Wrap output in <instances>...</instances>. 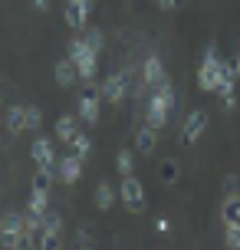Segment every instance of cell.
<instances>
[{"label":"cell","instance_id":"ac0fdd59","mask_svg":"<svg viewBox=\"0 0 240 250\" xmlns=\"http://www.w3.org/2000/svg\"><path fill=\"white\" fill-rule=\"evenodd\" d=\"M76 132H79V115H63V119L56 122V138L66 142V145L76 138Z\"/></svg>","mask_w":240,"mask_h":250},{"label":"cell","instance_id":"cb8c5ba5","mask_svg":"<svg viewBox=\"0 0 240 250\" xmlns=\"http://www.w3.org/2000/svg\"><path fill=\"white\" fill-rule=\"evenodd\" d=\"M82 40H86L96 53H102V46H105V37H102V30H96V26H86V30H82Z\"/></svg>","mask_w":240,"mask_h":250},{"label":"cell","instance_id":"d6a6232c","mask_svg":"<svg viewBox=\"0 0 240 250\" xmlns=\"http://www.w3.org/2000/svg\"><path fill=\"white\" fill-rule=\"evenodd\" d=\"M234 66H237V79H240V53H237V62H234Z\"/></svg>","mask_w":240,"mask_h":250},{"label":"cell","instance_id":"ba28073f","mask_svg":"<svg viewBox=\"0 0 240 250\" xmlns=\"http://www.w3.org/2000/svg\"><path fill=\"white\" fill-rule=\"evenodd\" d=\"M204 128H207V112H204V109H194V112L184 119V125H181V145H194V142L204 135Z\"/></svg>","mask_w":240,"mask_h":250},{"label":"cell","instance_id":"8fae6325","mask_svg":"<svg viewBox=\"0 0 240 250\" xmlns=\"http://www.w3.org/2000/svg\"><path fill=\"white\" fill-rule=\"evenodd\" d=\"M56 178H60L63 185H76L79 178H82V158H79L76 151L60 158V165H56Z\"/></svg>","mask_w":240,"mask_h":250},{"label":"cell","instance_id":"1f68e13d","mask_svg":"<svg viewBox=\"0 0 240 250\" xmlns=\"http://www.w3.org/2000/svg\"><path fill=\"white\" fill-rule=\"evenodd\" d=\"M33 7H37L40 13H46V10H50V0H33Z\"/></svg>","mask_w":240,"mask_h":250},{"label":"cell","instance_id":"4dcf8cb0","mask_svg":"<svg viewBox=\"0 0 240 250\" xmlns=\"http://www.w3.org/2000/svg\"><path fill=\"white\" fill-rule=\"evenodd\" d=\"M76 244H79V247H92V240H89V234H86V230H82V234L76 237Z\"/></svg>","mask_w":240,"mask_h":250},{"label":"cell","instance_id":"83f0119b","mask_svg":"<svg viewBox=\"0 0 240 250\" xmlns=\"http://www.w3.org/2000/svg\"><path fill=\"white\" fill-rule=\"evenodd\" d=\"M227 247L230 250H240V224L227 227Z\"/></svg>","mask_w":240,"mask_h":250},{"label":"cell","instance_id":"7c38bea8","mask_svg":"<svg viewBox=\"0 0 240 250\" xmlns=\"http://www.w3.org/2000/svg\"><path fill=\"white\" fill-rule=\"evenodd\" d=\"M234 89H237V66H230V62L220 60V83H217V96L234 105Z\"/></svg>","mask_w":240,"mask_h":250},{"label":"cell","instance_id":"484cf974","mask_svg":"<svg viewBox=\"0 0 240 250\" xmlns=\"http://www.w3.org/2000/svg\"><path fill=\"white\" fill-rule=\"evenodd\" d=\"M53 178H56V171L37 168V175H33V188H43V191H50V188H53Z\"/></svg>","mask_w":240,"mask_h":250},{"label":"cell","instance_id":"d6986e66","mask_svg":"<svg viewBox=\"0 0 240 250\" xmlns=\"http://www.w3.org/2000/svg\"><path fill=\"white\" fill-rule=\"evenodd\" d=\"M46 211H50V191H43V188H30V214L43 217Z\"/></svg>","mask_w":240,"mask_h":250},{"label":"cell","instance_id":"9a60e30c","mask_svg":"<svg viewBox=\"0 0 240 250\" xmlns=\"http://www.w3.org/2000/svg\"><path fill=\"white\" fill-rule=\"evenodd\" d=\"M168 115H171V109H168V105H161L158 99H152V96H148V109H145V122L152 125V128H158V132H161L164 125H168Z\"/></svg>","mask_w":240,"mask_h":250},{"label":"cell","instance_id":"44dd1931","mask_svg":"<svg viewBox=\"0 0 240 250\" xmlns=\"http://www.w3.org/2000/svg\"><path fill=\"white\" fill-rule=\"evenodd\" d=\"M220 217H224V224H227V227L240 224V198H227V201H224V208H220Z\"/></svg>","mask_w":240,"mask_h":250},{"label":"cell","instance_id":"7a4b0ae2","mask_svg":"<svg viewBox=\"0 0 240 250\" xmlns=\"http://www.w3.org/2000/svg\"><path fill=\"white\" fill-rule=\"evenodd\" d=\"M217 83H220V53L217 46H207L201 56V69H198V86L204 92H217Z\"/></svg>","mask_w":240,"mask_h":250},{"label":"cell","instance_id":"f546056e","mask_svg":"<svg viewBox=\"0 0 240 250\" xmlns=\"http://www.w3.org/2000/svg\"><path fill=\"white\" fill-rule=\"evenodd\" d=\"M155 3H158L161 10H175V7H178V3H181V0H155Z\"/></svg>","mask_w":240,"mask_h":250},{"label":"cell","instance_id":"e0dca14e","mask_svg":"<svg viewBox=\"0 0 240 250\" xmlns=\"http://www.w3.org/2000/svg\"><path fill=\"white\" fill-rule=\"evenodd\" d=\"M53 76H56V83H60V86H73V83L79 79L76 62L69 60V56H66V60H60V62H56V69H53Z\"/></svg>","mask_w":240,"mask_h":250},{"label":"cell","instance_id":"2e32d148","mask_svg":"<svg viewBox=\"0 0 240 250\" xmlns=\"http://www.w3.org/2000/svg\"><path fill=\"white\" fill-rule=\"evenodd\" d=\"M7 132L10 135H23L26 132V105H10L7 109Z\"/></svg>","mask_w":240,"mask_h":250},{"label":"cell","instance_id":"f1b7e54d","mask_svg":"<svg viewBox=\"0 0 240 250\" xmlns=\"http://www.w3.org/2000/svg\"><path fill=\"white\" fill-rule=\"evenodd\" d=\"M155 230H158V234H168V230H171V221H168V217H158V221H155Z\"/></svg>","mask_w":240,"mask_h":250},{"label":"cell","instance_id":"277c9868","mask_svg":"<svg viewBox=\"0 0 240 250\" xmlns=\"http://www.w3.org/2000/svg\"><path fill=\"white\" fill-rule=\"evenodd\" d=\"M60 240H63V217L60 214L46 211L43 214V221H40V240L37 247L50 250V247H60Z\"/></svg>","mask_w":240,"mask_h":250},{"label":"cell","instance_id":"3957f363","mask_svg":"<svg viewBox=\"0 0 240 250\" xmlns=\"http://www.w3.org/2000/svg\"><path fill=\"white\" fill-rule=\"evenodd\" d=\"M119 201L125 204V211L141 214L145 211V185L135 175H122V188H119Z\"/></svg>","mask_w":240,"mask_h":250},{"label":"cell","instance_id":"ffe728a7","mask_svg":"<svg viewBox=\"0 0 240 250\" xmlns=\"http://www.w3.org/2000/svg\"><path fill=\"white\" fill-rule=\"evenodd\" d=\"M112 204H115V191L109 181H99L96 185V208L99 211H112Z\"/></svg>","mask_w":240,"mask_h":250},{"label":"cell","instance_id":"4316f807","mask_svg":"<svg viewBox=\"0 0 240 250\" xmlns=\"http://www.w3.org/2000/svg\"><path fill=\"white\" fill-rule=\"evenodd\" d=\"M40 125H43V112H40L37 105H26V128H33V132H37Z\"/></svg>","mask_w":240,"mask_h":250},{"label":"cell","instance_id":"603a6c76","mask_svg":"<svg viewBox=\"0 0 240 250\" xmlns=\"http://www.w3.org/2000/svg\"><path fill=\"white\" fill-rule=\"evenodd\" d=\"M115 168H119V175H135V155L132 151H119V158H115Z\"/></svg>","mask_w":240,"mask_h":250},{"label":"cell","instance_id":"30bf717a","mask_svg":"<svg viewBox=\"0 0 240 250\" xmlns=\"http://www.w3.org/2000/svg\"><path fill=\"white\" fill-rule=\"evenodd\" d=\"M164 79V66L158 56H148V60L141 62V83H139V92H152L158 83Z\"/></svg>","mask_w":240,"mask_h":250},{"label":"cell","instance_id":"6da1fadb","mask_svg":"<svg viewBox=\"0 0 240 250\" xmlns=\"http://www.w3.org/2000/svg\"><path fill=\"white\" fill-rule=\"evenodd\" d=\"M69 60L76 62L79 79H92V76H96V69H99V53L92 50L82 37L69 40Z\"/></svg>","mask_w":240,"mask_h":250},{"label":"cell","instance_id":"52a82bcc","mask_svg":"<svg viewBox=\"0 0 240 250\" xmlns=\"http://www.w3.org/2000/svg\"><path fill=\"white\" fill-rule=\"evenodd\" d=\"M99 109H102V92H82L76 102V115H79V122H86V125H96L99 122Z\"/></svg>","mask_w":240,"mask_h":250},{"label":"cell","instance_id":"4fadbf2b","mask_svg":"<svg viewBox=\"0 0 240 250\" xmlns=\"http://www.w3.org/2000/svg\"><path fill=\"white\" fill-rule=\"evenodd\" d=\"M30 155H33L37 168L56 171V151H53V142H50V138H37V142H33V148H30Z\"/></svg>","mask_w":240,"mask_h":250},{"label":"cell","instance_id":"5b68a950","mask_svg":"<svg viewBox=\"0 0 240 250\" xmlns=\"http://www.w3.org/2000/svg\"><path fill=\"white\" fill-rule=\"evenodd\" d=\"M0 244L3 247H23V214H3L0 217Z\"/></svg>","mask_w":240,"mask_h":250},{"label":"cell","instance_id":"d4e9b609","mask_svg":"<svg viewBox=\"0 0 240 250\" xmlns=\"http://www.w3.org/2000/svg\"><path fill=\"white\" fill-rule=\"evenodd\" d=\"M69 145H73V151H76L79 158H89V151H92V142H89V135H82V132H76V138H73Z\"/></svg>","mask_w":240,"mask_h":250},{"label":"cell","instance_id":"5bb4252c","mask_svg":"<svg viewBox=\"0 0 240 250\" xmlns=\"http://www.w3.org/2000/svg\"><path fill=\"white\" fill-rule=\"evenodd\" d=\"M155 145H158V128H152V125L145 122L135 128V148H139V155H152Z\"/></svg>","mask_w":240,"mask_h":250},{"label":"cell","instance_id":"7402d4cb","mask_svg":"<svg viewBox=\"0 0 240 250\" xmlns=\"http://www.w3.org/2000/svg\"><path fill=\"white\" fill-rule=\"evenodd\" d=\"M158 181H161V185H175V181H178V162H175V158L158 162Z\"/></svg>","mask_w":240,"mask_h":250},{"label":"cell","instance_id":"9c48e42d","mask_svg":"<svg viewBox=\"0 0 240 250\" xmlns=\"http://www.w3.org/2000/svg\"><path fill=\"white\" fill-rule=\"evenodd\" d=\"M99 92H102V99H105V102L119 105V102L128 96V76H125V73H112L109 79H105V83H102Z\"/></svg>","mask_w":240,"mask_h":250},{"label":"cell","instance_id":"8992f818","mask_svg":"<svg viewBox=\"0 0 240 250\" xmlns=\"http://www.w3.org/2000/svg\"><path fill=\"white\" fill-rule=\"evenodd\" d=\"M63 17H66V23L73 26V30H86L89 17H92V0H66Z\"/></svg>","mask_w":240,"mask_h":250}]
</instances>
